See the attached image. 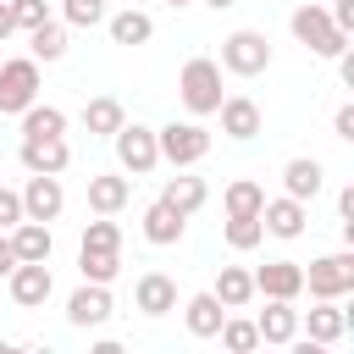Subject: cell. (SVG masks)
I'll return each instance as SVG.
<instances>
[{"instance_id":"5bb4252c","label":"cell","mask_w":354,"mask_h":354,"mask_svg":"<svg viewBox=\"0 0 354 354\" xmlns=\"http://www.w3.org/2000/svg\"><path fill=\"white\" fill-rule=\"evenodd\" d=\"M216 116H221V133H227V138H238V144H243V138H254V133L266 127V116H260V105H254L249 94H227Z\"/></svg>"},{"instance_id":"c3c4849f","label":"cell","mask_w":354,"mask_h":354,"mask_svg":"<svg viewBox=\"0 0 354 354\" xmlns=\"http://www.w3.org/2000/svg\"><path fill=\"white\" fill-rule=\"evenodd\" d=\"M0 61H6V50H0Z\"/></svg>"},{"instance_id":"7bdbcfd3","label":"cell","mask_w":354,"mask_h":354,"mask_svg":"<svg viewBox=\"0 0 354 354\" xmlns=\"http://www.w3.org/2000/svg\"><path fill=\"white\" fill-rule=\"evenodd\" d=\"M88 354H127V348H122V343H116V337H100V343H94V348H88Z\"/></svg>"},{"instance_id":"7a4b0ae2","label":"cell","mask_w":354,"mask_h":354,"mask_svg":"<svg viewBox=\"0 0 354 354\" xmlns=\"http://www.w3.org/2000/svg\"><path fill=\"white\" fill-rule=\"evenodd\" d=\"M177 94H183V105H188V116H216L221 111V66L210 61V55H194L188 66H183V77H177Z\"/></svg>"},{"instance_id":"7402d4cb","label":"cell","mask_w":354,"mask_h":354,"mask_svg":"<svg viewBox=\"0 0 354 354\" xmlns=\"http://www.w3.org/2000/svg\"><path fill=\"white\" fill-rule=\"evenodd\" d=\"M210 199V188H205V177H188V171H177V177H166V188H160V205H171L177 216H194L199 205Z\"/></svg>"},{"instance_id":"4dcf8cb0","label":"cell","mask_w":354,"mask_h":354,"mask_svg":"<svg viewBox=\"0 0 354 354\" xmlns=\"http://www.w3.org/2000/svg\"><path fill=\"white\" fill-rule=\"evenodd\" d=\"M77 271H83V282H94V288H111V282H116V271H122V254L77 249Z\"/></svg>"},{"instance_id":"1f68e13d","label":"cell","mask_w":354,"mask_h":354,"mask_svg":"<svg viewBox=\"0 0 354 354\" xmlns=\"http://www.w3.org/2000/svg\"><path fill=\"white\" fill-rule=\"evenodd\" d=\"M28 50H33V61H61V55H66V28H61V22L33 28V33H28Z\"/></svg>"},{"instance_id":"2e32d148","label":"cell","mask_w":354,"mask_h":354,"mask_svg":"<svg viewBox=\"0 0 354 354\" xmlns=\"http://www.w3.org/2000/svg\"><path fill=\"white\" fill-rule=\"evenodd\" d=\"M111 310H116V304H111V288H94V282H83V288L66 299V321H72V326H105Z\"/></svg>"},{"instance_id":"74e56055","label":"cell","mask_w":354,"mask_h":354,"mask_svg":"<svg viewBox=\"0 0 354 354\" xmlns=\"http://www.w3.org/2000/svg\"><path fill=\"white\" fill-rule=\"evenodd\" d=\"M332 133H337L343 144H354V105H337V111H332Z\"/></svg>"},{"instance_id":"ab89813d","label":"cell","mask_w":354,"mask_h":354,"mask_svg":"<svg viewBox=\"0 0 354 354\" xmlns=\"http://www.w3.org/2000/svg\"><path fill=\"white\" fill-rule=\"evenodd\" d=\"M17 33V17H11V0H0V44Z\"/></svg>"},{"instance_id":"60d3db41","label":"cell","mask_w":354,"mask_h":354,"mask_svg":"<svg viewBox=\"0 0 354 354\" xmlns=\"http://www.w3.org/2000/svg\"><path fill=\"white\" fill-rule=\"evenodd\" d=\"M288 354H332V348H326V343H310V337H293Z\"/></svg>"},{"instance_id":"ac0fdd59","label":"cell","mask_w":354,"mask_h":354,"mask_svg":"<svg viewBox=\"0 0 354 354\" xmlns=\"http://www.w3.org/2000/svg\"><path fill=\"white\" fill-rule=\"evenodd\" d=\"M304 221H310V210H304L299 199H266V205H260V227H266L271 238H299Z\"/></svg>"},{"instance_id":"8fae6325","label":"cell","mask_w":354,"mask_h":354,"mask_svg":"<svg viewBox=\"0 0 354 354\" xmlns=\"http://www.w3.org/2000/svg\"><path fill=\"white\" fill-rule=\"evenodd\" d=\"M133 310L149 315V321L171 315V310H177V282H171L166 271H144V277L133 282Z\"/></svg>"},{"instance_id":"484cf974","label":"cell","mask_w":354,"mask_h":354,"mask_svg":"<svg viewBox=\"0 0 354 354\" xmlns=\"http://www.w3.org/2000/svg\"><path fill=\"white\" fill-rule=\"evenodd\" d=\"M221 321H227V310H221L210 293H194V299L183 304V326H188L194 337H216V332H221Z\"/></svg>"},{"instance_id":"f1b7e54d","label":"cell","mask_w":354,"mask_h":354,"mask_svg":"<svg viewBox=\"0 0 354 354\" xmlns=\"http://www.w3.org/2000/svg\"><path fill=\"white\" fill-rule=\"evenodd\" d=\"M216 337H221V348H227V354H254V348H260V332H254V321H249V315H227Z\"/></svg>"},{"instance_id":"7c38bea8","label":"cell","mask_w":354,"mask_h":354,"mask_svg":"<svg viewBox=\"0 0 354 354\" xmlns=\"http://www.w3.org/2000/svg\"><path fill=\"white\" fill-rule=\"evenodd\" d=\"M321 188H326V166H321L315 155H293V160L282 166V199H299V205H310Z\"/></svg>"},{"instance_id":"b9f144b4","label":"cell","mask_w":354,"mask_h":354,"mask_svg":"<svg viewBox=\"0 0 354 354\" xmlns=\"http://www.w3.org/2000/svg\"><path fill=\"white\" fill-rule=\"evenodd\" d=\"M11 271H17V254H11V238L0 232V277H11Z\"/></svg>"},{"instance_id":"30bf717a","label":"cell","mask_w":354,"mask_h":354,"mask_svg":"<svg viewBox=\"0 0 354 354\" xmlns=\"http://www.w3.org/2000/svg\"><path fill=\"white\" fill-rule=\"evenodd\" d=\"M66 210V188H61V177H28V188H22V221H55Z\"/></svg>"},{"instance_id":"ee69618b","label":"cell","mask_w":354,"mask_h":354,"mask_svg":"<svg viewBox=\"0 0 354 354\" xmlns=\"http://www.w3.org/2000/svg\"><path fill=\"white\" fill-rule=\"evenodd\" d=\"M205 6H216V11H227V6H238V0H205Z\"/></svg>"},{"instance_id":"ffe728a7","label":"cell","mask_w":354,"mask_h":354,"mask_svg":"<svg viewBox=\"0 0 354 354\" xmlns=\"http://www.w3.org/2000/svg\"><path fill=\"white\" fill-rule=\"evenodd\" d=\"M299 326H310V343H337L343 332H348V310H343V299L337 304H315V310H299Z\"/></svg>"},{"instance_id":"9a60e30c","label":"cell","mask_w":354,"mask_h":354,"mask_svg":"<svg viewBox=\"0 0 354 354\" xmlns=\"http://www.w3.org/2000/svg\"><path fill=\"white\" fill-rule=\"evenodd\" d=\"M6 238H11V254H17V266H50V249H55V238H50V227H44V221H22V227H11Z\"/></svg>"},{"instance_id":"9c48e42d","label":"cell","mask_w":354,"mask_h":354,"mask_svg":"<svg viewBox=\"0 0 354 354\" xmlns=\"http://www.w3.org/2000/svg\"><path fill=\"white\" fill-rule=\"evenodd\" d=\"M249 282H254V293L293 304V299L304 293V266H299V260H266L260 271H249Z\"/></svg>"},{"instance_id":"e575fe53","label":"cell","mask_w":354,"mask_h":354,"mask_svg":"<svg viewBox=\"0 0 354 354\" xmlns=\"http://www.w3.org/2000/svg\"><path fill=\"white\" fill-rule=\"evenodd\" d=\"M11 17H17V33H33V28L55 22L50 17V0H11Z\"/></svg>"},{"instance_id":"e0dca14e","label":"cell","mask_w":354,"mask_h":354,"mask_svg":"<svg viewBox=\"0 0 354 354\" xmlns=\"http://www.w3.org/2000/svg\"><path fill=\"white\" fill-rule=\"evenodd\" d=\"M127 199H133V183H127L122 171L88 177V210H94V216H116V210H127Z\"/></svg>"},{"instance_id":"bcb514c9","label":"cell","mask_w":354,"mask_h":354,"mask_svg":"<svg viewBox=\"0 0 354 354\" xmlns=\"http://www.w3.org/2000/svg\"><path fill=\"white\" fill-rule=\"evenodd\" d=\"M0 354H17V343H6V337H0Z\"/></svg>"},{"instance_id":"3957f363","label":"cell","mask_w":354,"mask_h":354,"mask_svg":"<svg viewBox=\"0 0 354 354\" xmlns=\"http://www.w3.org/2000/svg\"><path fill=\"white\" fill-rule=\"evenodd\" d=\"M216 66L232 72V77H260V72L271 66V39H266L260 28H238V33L221 39V61H216Z\"/></svg>"},{"instance_id":"8992f818","label":"cell","mask_w":354,"mask_h":354,"mask_svg":"<svg viewBox=\"0 0 354 354\" xmlns=\"http://www.w3.org/2000/svg\"><path fill=\"white\" fill-rule=\"evenodd\" d=\"M28 105H39V61L6 55L0 61V116H22Z\"/></svg>"},{"instance_id":"83f0119b","label":"cell","mask_w":354,"mask_h":354,"mask_svg":"<svg viewBox=\"0 0 354 354\" xmlns=\"http://www.w3.org/2000/svg\"><path fill=\"white\" fill-rule=\"evenodd\" d=\"M221 205H227V216H260L266 188H260L254 177H232V183H227V194H221Z\"/></svg>"},{"instance_id":"4316f807","label":"cell","mask_w":354,"mask_h":354,"mask_svg":"<svg viewBox=\"0 0 354 354\" xmlns=\"http://www.w3.org/2000/svg\"><path fill=\"white\" fill-rule=\"evenodd\" d=\"M22 138H66V111L61 105H28L22 111Z\"/></svg>"},{"instance_id":"d590c367","label":"cell","mask_w":354,"mask_h":354,"mask_svg":"<svg viewBox=\"0 0 354 354\" xmlns=\"http://www.w3.org/2000/svg\"><path fill=\"white\" fill-rule=\"evenodd\" d=\"M22 227V194L17 188H0V232Z\"/></svg>"},{"instance_id":"d6986e66","label":"cell","mask_w":354,"mask_h":354,"mask_svg":"<svg viewBox=\"0 0 354 354\" xmlns=\"http://www.w3.org/2000/svg\"><path fill=\"white\" fill-rule=\"evenodd\" d=\"M254 332H260V343H293L299 337V310L282 304V299H266V310L254 315Z\"/></svg>"},{"instance_id":"836d02e7","label":"cell","mask_w":354,"mask_h":354,"mask_svg":"<svg viewBox=\"0 0 354 354\" xmlns=\"http://www.w3.org/2000/svg\"><path fill=\"white\" fill-rule=\"evenodd\" d=\"M105 17V0H61V28H100Z\"/></svg>"},{"instance_id":"f6af8a7d","label":"cell","mask_w":354,"mask_h":354,"mask_svg":"<svg viewBox=\"0 0 354 354\" xmlns=\"http://www.w3.org/2000/svg\"><path fill=\"white\" fill-rule=\"evenodd\" d=\"M166 6H171V11H183V6H194V0H166Z\"/></svg>"},{"instance_id":"4fadbf2b","label":"cell","mask_w":354,"mask_h":354,"mask_svg":"<svg viewBox=\"0 0 354 354\" xmlns=\"http://www.w3.org/2000/svg\"><path fill=\"white\" fill-rule=\"evenodd\" d=\"M6 288H11V304L39 310V304L55 293V277H50V266H17V271L6 277Z\"/></svg>"},{"instance_id":"8d00e7d4","label":"cell","mask_w":354,"mask_h":354,"mask_svg":"<svg viewBox=\"0 0 354 354\" xmlns=\"http://www.w3.org/2000/svg\"><path fill=\"white\" fill-rule=\"evenodd\" d=\"M326 17H332V28H337V33H354V0H332V6H326Z\"/></svg>"},{"instance_id":"ba28073f","label":"cell","mask_w":354,"mask_h":354,"mask_svg":"<svg viewBox=\"0 0 354 354\" xmlns=\"http://www.w3.org/2000/svg\"><path fill=\"white\" fill-rule=\"evenodd\" d=\"M17 160L28 166V177H61L72 166V144L66 138H22Z\"/></svg>"},{"instance_id":"52a82bcc","label":"cell","mask_w":354,"mask_h":354,"mask_svg":"<svg viewBox=\"0 0 354 354\" xmlns=\"http://www.w3.org/2000/svg\"><path fill=\"white\" fill-rule=\"evenodd\" d=\"M111 144H116V166H122V171H133V177H149V171L160 166L155 127H144V122H122V133H116Z\"/></svg>"},{"instance_id":"f546056e","label":"cell","mask_w":354,"mask_h":354,"mask_svg":"<svg viewBox=\"0 0 354 354\" xmlns=\"http://www.w3.org/2000/svg\"><path fill=\"white\" fill-rule=\"evenodd\" d=\"M221 238H227V249L249 254V249L266 238V227H260V216H227V221H221Z\"/></svg>"},{"instance_id":"d6a6232c","label":"cell","mask_w":354,"mask_h":354,"mask_svg":"<svg viewBox=\"0 0 354 354\" xmlns=\"http://www.w3.org/2000/svg\"><path fill=\"white\" fill-rule=\"evenodd\" d=\"M77 249H94V254H122V227L111 221V216H100V221H88L83 227V243Z\"/></svg>"},{"instance_id":"d4e9b609","label":"cell","mask_w":354,"mask_h":354,"mask_svg":"<svg viewBox=\"0 0 354 354\" xmlns=\"http://www.w3.org/2000/svg\"><path fill=\"white\" fill-rule=\"evenodd\" d=\"M210 299H216L221 310H243V304L254 299V282H249V271H243V266H221V271H216V288H210Z\"/></svg>"},{"instance_id":"cb8c5ba5","label":"cell","mask_w":354,"mask_h":354,"mask_svg":"<svg viewBox=\"0 0 354 354\" xmlns=\"http://www.w3.org/2000/svg\"><path fill=\"white\" fill-rule=\"evenodd\" d=\"M105 33H111V44H149L155 39V22H149V11H116V17H105Z\"/></svg>"},{"instance_id":"7dc6e473","label":"cell","mask_w":354,"mask_h":354,"mask_svg":"<svg viewBox=\"0 0 354 354\" xmlns=\"http://www.w3.org/2000/svg\"><path fill=\"white\" fill-rule=\"evenodd\" d=\"M17 354H44V348H17Z\"/></svg>"},{"instance_id":"603a6c76","label":"cell","mask_w":354,"mask_h":354,"mask_svg":"<svg viewBox=\"0 0 354 354\" xmlns=\"http://www.w3.org/2000/svg\"><path fill=\"white\" fill-rule=\"evenodd\" d=\"M183 232H188V216H177L171 205H160V199H155V205L144 210V238H149L155 249H166V243H183Z\"/></svg>"},{"instance_id":"277c9868","label":"cell","mask_w":354,"mask_h":354,"mask_svg":"<svg viewBox=\"0 0 354 354\" xmlns=\"http://www.w3.org/2000/svg\"><path fill=\"white\" fill-rule=\"evenodd\" d=\"M155 149H160L166 166L188 171V166H199L210 155V133L199 122H166V127H155Z\"/></svg>"},{"instance_id":"5b68a950","label":"cell","mask_w":354,"mask_h":354,"mask_svg":"<svg viewBox=\"0 0 354 354\" xmlns=\"http://www.w3.org/2000/svg\"><path fill=\"white\" fill-rule=\"evenodd\" d=\"M304 288H310L315 304H337L343 293H354V254L337 249V254L310 260V266H304Z\"/></svg>"},{"instance_id":"44dd1931","label":"cell","mask_w":354,"mask_h":354,"mask_svg":"<svg viewBox=\"0 0 354 354\" xmlns=\"http://www.w3.org/2000/svg\"><path fill=\"white\" fill-rule=\"evenodd\" d=\"M122 122H127V111H122V100H116V94H94V100L83 105V127H88L94 138H116V133H122Z\"/></svg>"},{"instance_id":"f35d334b","label":"cell","mask_w":354,"mask_h":354,"mask_svg":"<svg viewBox=\"0 0 354 354\" xmlns=\"http://www.w3.org/2000/svg\"><path fill=\"white\" fill-rule=\"evenodd\" d=\"M337 77H343V88H354V50L337 55Z\"/></svg>"},{"instance_id":"6da1fadb","label":"cell","mask_w":354,"mask_h":354,"mask_svg":"<svg viewBox=\"0 0 354 354\" xmlns=\"http://www.w3.org/2000/svg\"><path fill=\"white\" fill-rule=\"evenodd\" d=\"M288 28H293V39H299L310 55L337 61V55L348 50V33H337V28H332V17H326V6H315V0H304V6L288 17Z\"/></svg>"}]
</instances>
